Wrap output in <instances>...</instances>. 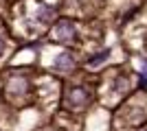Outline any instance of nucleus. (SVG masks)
<instances>
[{
    "label": "nucleus",
    "mask_w": 147,
    "mask_h": 131,
    "mask_svg": "<svg viewBox=\"0 0 147 131\" xmlns=\"http://www.w3.org/2000/svg\"><path fill=\"white\" fill-rule=\"evenodd\" d=\"M75 35H77V31H75L73 22H68V20H59L53 29V37L57 42H70V39H75Z\"/></svg>",
    "instance_id": "f257e3e1"
},
{
    "label": "nucleus",
    "mask_w": 147,
    "mask_h": 131,
    "mask_svg": "<svg viewBox=\"0 0 147 131\" xmlns=\"http://www.w3.org/2000/svg\"><path fill=\"white\" fill-rule=\"evenodd\" d=\"M55 66L61 70H68V68H73V57L68 55V53H64V55H59L55 59Z\"/></svg>",
    "instance_id": "f03ea898"
},
{
    "label": "nucleus",
    "mask_w": 147,
    "mask_h": 131,
    "mask_svg": "<svg viewBox=\"0 0 147 131\" xmlns=\"http://www.w3.org/2000/svg\"><path fill=\"white\" fill-rule=\"evenodd\" d=\"M51 15H53V7H49V5H44L42 9L37 11V20H40V22H46Z\"/></svg>",
    "instance_id": "7ed1b4c3"
},
{
    "label": "nucleus",
    "mask_w": 147,
    "mask_h": 131,
    "mask_svg": "<svg viewBox=\"0 0 147 131\" xmlns=\"http://www.w3.org/2000/svg\"><path fill=\"white\" fill-rule=\"evenodd\" d=\"M105 57H108V50H103V53H99V55H94V57H92V59H90L88 63H90V66H99L101 61H105Z\"/></svg>",
    "instance_id": "20e7f679"
},
{
    "label": "nucleus",
    "mask_w": 147,
    "mask_h": 131,
    "mask_svg": "<svg viewBox=\"0 0 147 131\" xmlns=\"http://www.w3.org/2000/svg\"><path fill=\"white\" fill-rule=\"evenodd\" d=\"M2 46H5V44H2V39H0V53H2Z\"/></svg>",
    "instance_id": "39448f33"
}]
</instances>
